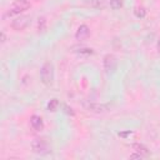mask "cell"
<instances>
[{"mask_svg":"<svg viewBox=\"0 0 160 160\" xmlns=\"http://www.w3.org/2000/svg\"><path fill=\"white\" fill-rule=\"evenodd\" d=\"M0 36H1V44H4V42L6 41V35H5V32H4V31H1Z\"/></svg>","mask_w":160,"mask_h":160,"instance_id":"cell-18","label":"cell"},{"mask_svg":"<svg viewBox=\"0 0 160 160\" xmlns=\"http://www.w3.org/2000/svg\"><path fill=\"white\" fill-rule=\"evenodd\" d=\"M40 79L44 85L50 86L54 82V66L51 62L46 61L40 69Z\"/></svg>","mask_w":160,"mask_h":160,"instance_id":"cell-2","label":"cell"},{"mask_svg":"<svg viewBox=\"0 0 160 160\" xmlns=\"http://www.w3.org/2000/svg\"><path fill=\"white\" fill-rule=\"evenodd\" d=\"M31 149H32L34 152L40 154V155H45V154H49L51 151L48 140L44 139V138H36V139H34L31 141Z\"/></svg>","mask_w":160,"mask_h":160,"instance_id":"cell-3","label":"cell"},{"mask_svg":"<svg viewBox=\"0 0 160 160\" xmlns=\"http://www.w3.org/2000/svg\"><path fill=\"white\" fill-rule=\"evenodd\" d=\"M102 65H104V70L106 74H114L116 68H118V60L116 58L112 55V54H106L104 56V60H102Z\"/></svg>","mask_w":160,"mask_h":160,"instance_id":"cell-5","label":"cell"},{"mask_svg":"<svg viewBox=\"0 0 160 160\" xmlns=\"http://www.w3.org/2000/svg\"><path fill=\"white\" fill-rule=\"evenodd\" d=\"M31 4L29 0H15L10 8L8 9V11L4 14V18H8V16H15V15H20L21 12H24L25 10L30 9Z\"/></svg>","mask_w":160,"mask_h":160,"instance_id":"cell-1","label":"cell"},{"mask_svg":"<svg viewBox=\"0 0 160 160\" xmlns=\"http://www.w3.org/2000/svg\"><path fill=\"white\" fill-rule=\"evenodd\" d=\"M30 21H31V18H30L29 15H18V16L11 21L10 26H11L14 30H16V31H21V30H24V29L30 24Z\"/></svg>","mask_w":160,"mask_h":160,"instance_id":"cell-4","label":"cell"},{"mask_svg":"<svg viewBox=\"0 0 160 160\" xmlns=\"http://www.w3.org/2000/svg\"><path fill=\"white\" fill-rule=\"evenodd\" d=\"M122 6V0H110V8L112 10H118Z\"/></svg>","mask_w":160,"mask_h":160,"instance_id":"cell-13","label":"cell"},{"mask_svg":"<svg viewBox=\"0 0 160 160\" xmlns=\"http://www.w3.org/2000/svg\"><path fill=\"white\" fill-rule=\"evenodd\" d=\"M86 108H88L89 111H91V112H96V114L105 112V111L108 110V106L104 105V104H100V102H91V104H89Z\"/></svg>","mask_w":160,"mask_h":160,"instance_id":"cell-8","label":"cell"},{"mask_svg":"<svg viewBox=\"0 0 160 160\" xmlns=\"http://www.w3.org/2000/svg\"><path fill=\"white\" fill-rule=\"evenodd\" d=\"M30 125L35 131L44 130V120L39 115H31L30 116Z\"/></svg>","mask_w":160,"mask_h":160,"instance_id":"cell-7","label":"cell"},{"mask_svg":"<svg viewBox=\"0 0 160 160\" xmlns=\"http://www.w3.org/2000/svg\"><path fill=\"white\" fill-rule=\"evenodd\" d=\"M89 36H90V28H89L88 25H85V24L80 25V26L78 28L76 32H75V39L79 40V41H81V40L88 39Z\"/></svg>","mask_w":160,"mask_h":160,"instance_id":"cell-6","label":"cell"},{"mask_svg":"<svg viewBox=\"0 0 160 160\" xmlns=\"http://www.w3.org/2000/svg\"><path fill=\"white\" fill-rule=\"evenodd\" d=\"M131 131H126V132H119V136H122V138H126L128 135H130Z\"/></svg>","mask_w":160,"mask_h":160,"instance_id":"cell-19","label":"cell"},{"mask_svg":"<svg viewBox=\"0 0 160 160\" xmlns=\"http://www.w3.org/2000/svg\"><path fill=\"white\" fill-rule=\"evenodd\" d=\"M64 109H65V112H66V114H69V115H71V116L75 114V112H74V110H72L71 108H69L68 105H65V106H64Z\"/></svg>","mask_w":160,"mask_h":160,"instance_id":"cell-17","label":"cell"},{"mask_svg":"<svg viewBox=\"0 0 160 160\" xmlns=\"http://www.w3.org/2000/svg\"><path fill=\"white\" fill-rule=\"evenodd\" d=\"M132 149H134L136 152L142 154L144 156H148V155H149V149H148L145 145L140 144V142H135V144H132Z\"/></svg>","mask_w":160,"mask_h":160,"instance_id":"cell-9","label":"cell"},{"mask_svg":"<svg viewBox=\"0 0 160 160\" xmlns=\"http://www.w3.org/2000/svg\"><path fill=\"white\" fill-rule=\"evenodd\" d=\"M58 106H59V100L58 99H51L48 104V110L49 111H55L58 109Z\"/></svg>","mask_w":160,"mask_h":160,"instance_id":"cell-12","label":"cell"},{"mask_svg":"<svg viewBox=\"0 0 160 160\" xmlns=\"http://www.w3.org/2000/svg\"><path fill=\"white\" fill-rule=\"evenodd\" d=\"M156 46H158V50H159V52H160V38H159V40H158V44H156Z\"/></svg>","mask_w":160,"mask_h":160,"instance_id":"cell-20","label":"cell"},{"mask_svg":"<svg viewBox=\"0 0 160 160\" xmlns=\"http://www.w3.org/2000/svg\"><path fill=\"white\" fill-rule=\"evenodd\" d=\"M46 19L44 18V16H41V18H39V20H38V30L40 31V32H44L45 30H46Z\"/></svg>","mask_w":160,"mask_h":160,"instance_id":"cell-11","label":"cell"},{"mask_svg":"<svg viewBox=\"0 0 160 160\" xmlns=\"http://www.w3.org/2000/svg\"><path fill=\"white\" fill-rule=\"evenodd\" d=\"M134 15L138 18V19H144L146 16V9L144 6H136L134 9Z\"/></svg>","mask_w":160,"mask_h":160,"instance_id":"cell-10","label":"cell"},{"mask_svg":"<svg viewBox=\"0 0 160 160\" xmlns=\"http://www.w3.org/2000/svg\"><path fill=\"white\" fill-rule=\"evenodd\" d=\"M84 2L94 8H99L100 5H102V0H84Z\"/></svg>","mask_w":160,"mask_h":160,"instance_id":"cell-14","label":"cell"},{"mask_svg":"<svg viewBox=\"0 0 160 160\" xmlns=\"http://www.w3.org/2000/svg\"><path fill=\"white\" fill-rule=\"evenodd\" d=\"M78 52L81 54V55H92L94 54V50L91 48H80L78 50Z\"/></svg>","mask_w":160,"mask_h":160,"instance_id":"cell-15","label":"cell"},{"mask_svg":"<svg viewBox=\"0 0 160 160\" xmlns=\"http://www.w3.org/2000/svg\"><path fill=\"white\" fill-rule=\"evenodd\" d=\"M129 158H130V159H142V158H145V156H144L142 154L138 152V154H131Z\"/></svg>","mask_w":160,"mask_h":160,"instance_id":"cell-16","label":"cell"}]
</instances>
